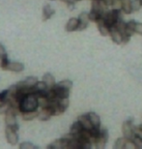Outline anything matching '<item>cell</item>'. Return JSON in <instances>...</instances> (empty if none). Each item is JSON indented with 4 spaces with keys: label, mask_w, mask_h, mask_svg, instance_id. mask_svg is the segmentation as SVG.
<instances>
[{
    "label": "cell",
    "mask_w": 142,
    "mask_h": 149,
    "mask_svg": "<svg viewBox=\"0 0 142 149\" xmlns=\"http://www.w3.org/2000/svg\"><path fill=\"white\" fill-rule=\"evenodd\" d=\"M38 108H39V103H38L37 97L34 94L27 95L23 99L21 104H20V111H21V113L23 111H37Z\"/></svg>",
    "instance_id": "obj_1"
},
{
    "label": "cell",
    "mask_w": 142,
    "mask_h": 149,
    "mask_svg": "<svg viewBox=\"0 0 142 149\" xmlns=\"http://www.w3.org/2000/svg\"><path fill=\"white\" fill-rule=\"evenodd\" d=\"M121 11L118 10H114L112 9L110 11H106L103 16V19L105 20V22L107 24L109 27H113V26L116 24V22L121 19V15H120Z\"/></svg>",
    "instance_id": "obj_2"
},
{
    "label": "cell",
    "mask_w": 142,
    "mask_h": 149,
    "mask_svg": "<svg viewBox=\"0 0 142 149\" xmlns=\"http://www.w3.org/2000/svg\"><path fill=\"white\" fill-rule=\"evenodd\" d=\"M109 35H110V37H111V40L113 41L115 44H118V45H125L128 43L130 41V39H131V37H126L122 32H120L115 27H111Z\"/></svg>",
    "instance_id": "obj_3"
},
{
    "label": "cell",
    "mask_w": 142,
    "mask_h": 149,
    "mask_svg": "<svg viewBox=\"0 0 142 149\" xmlns=\"http://www.w3.org/2000/svg\"><path fill=\"white\" fill-rule=\"evenodd\" d=\"M16 113H15L12 109L9 107L7 112L5 113V123L8 127H12L15 130H19V125L17 124V120H16Z\"/></svg>",
    "instance_id": "obj_4"
},
{
    "label": "cell",
    "mask_w": 142,
    "mask_h": 149,
    "mask_svg": "<svg viewBox=\"0 0 142 149\" xmlns=\"http://www.w3.org/2000/svg\"><path fill=\"white\" fill-rule=\"evenodd\" d=\"M134 124H132V119H128L123 123L122 126V132L125 138L129 139H132L134 136Z\"/></svg>",
    "instance_id": "obj_5"
},
{
    "label": "cell",
    "mask_w": 142,
    "mask_h": 149,
    "mask_svg": "<svg viewBox=\"0 0 142 149\" xmlns=\"http://www.w3.org/2000/svg\"><path fill=\"white\" fill-rule=\"evenodd\" d=\"M108 139V132L106 129H100V135L98 136V138L96 139V142H95V147L97 149H103L105 148L106 141Z\"/></svg>",
    "instance_id": "obj_6"
},
{
    "label": "cell",
    "mask_w": 142,
    "mask_h": 149,
    "mask_svg": "<svg viewBox=\"0 0 142 149\" xmlns=\"http://www.w3.org/2000/svg\"><path fill=\"white\" fill-rule=\"evenodd\" d=\"M17 130H15L12 127H8V126L5 130L7 141L12 145H16L17 143V141H19V136H17Z\"/></svg>",
    "instance_id": "obj_7"
},
{
    "label": "cell",
    "mask_w": 142,
    "mask_h": 149,
    "mask_svg": "<svg viewBox=\"0 0 142 149\" xmlns=\"http://www.w3.org/2000/svg\"><path fill=\"white\" fill-rule=\"evenodd\" d=\"M107 7L108 6L103 0H92V11L97 12L103 16L107 10Z\"/></svg>",
    "instance_id": "obj_8"
},
{
    "label": "cell",
    "mask_w": 142,
    "mask_h": 149,
    "mask_svg": "<svg viewBox=\"0 0 142 149\" xmlns=\"http://www.w3.org/2000/svg\"><path fill=\"white\" fill-rule=\"evenodd\" d=\"M69 141L70 139H65V138H62L60 139H56L50 143L47 148L48 149H67L68 147V143H69Z\"/></svg>",
    "instance_id": "obj_9"
},
{
    "label": "cell",
    "mask_w": 142,
    "mask_h": 149,
    "mask_svg": "<svg viewBox=\"0 0 142 149\" xmlns=\"http://www.w3.org/2000/svg\"><path fill=\"white\" fill-rule=\"evenodd\" d=\"M78 22H79V25H78V30H79V31L84 30V29L88 26V23H89V22H90L89 13H86V12L81 13L78 17Z\"/></svg>",
    "instance_id": "obj_10"
},
{
    "label": "cell",
    "mask_w": 142,
    "mask_h": 149,
    "mask_svg": "<svg viewBox=\"0 0 142 149\" xmlns=\"http://www.w3.org/2000/svg\"><path fill=\"white\" fill-rule=\"evenodd\" d=\"M52 88H53V90L55 91V93H56V95H57V97L59 98V99H62V98H69L70 89L58 85L57 83H56Z\"/></svg>",
    "instance_id": "obj_11"
},
{
    "label": "cell",
    "mask_w": 142,
    "mask_h": 149,
    "mask_svg": "<svg viewBox=\"0 0 142 149\" xmlns=\"http://www.w3.org/2000/svg\"><path fill=\"white\" fill-rule=\"evenodd\" d=\"M52 115H53V113H52L51 109L48 107V108H43L42 111L38 112L37 118L41 121H47Z\"/></svg>",
    "instance_id": "obj_12"
},
{
    "label": "cell",
    "mask_w": 142,
    "mask_h": 149,
    "mask_svg": "<svg viewBox=\"0 0 142 149\" xmlns=\"http://www.w3.org/2000/svg\"><path fill=\"white\" fill-rule=\"evenodd\" d=\"M97 24H98V29H99L100 35H103V36H107V35H109L111 28L105 22L103 17L97 22Z\"/></svg>",
    "instance_id": "obj_13"
},
{
    "label": "cell",
    "mask_w": 142,
    "mask_h": 149,
    "mask_svg": "<svg viewBox=\"0 0 142 149\" xmlns=\"http://www.w3.org/2000/svg\"><path fill=\"white\" fill-rule=\"evenodd\" d=\"M78 25H79L78 19H76V17H72V19H70L69 22H67L66 26H65V29H66V31H68V32H73V31L78 30Z\"/></svg>",
    "instance_id": "obj_14"
},
{
    "label": "cell",
    "mask_w": 142,
    "mask_h": 149,
    "mask_svg": "<svg viewBox=\"0 0 142 149\" xmlns=\"http://www.w3.org/2000/svg\"><path fill=\"white\" fill-rule=\"evenodd\" d=\"M78 120L80 122V124L82 125V127L84 128V129L86 130H92L94 126L92 125V123H91L90 119L89 117H88L87 113L86 114H83V115H80L79 117L78 118Z\"/></svg>",
    "instance_id": "obj_15"
},
{
    "label": "cell",
    "mask_w": 142,
    "mask_h": 149,
    "mask_svg": "<svg viewBox=\"0 0 142 149\" xmlns=\"http://www.w3.org/2000/svg\"><path fill=\"white\" fill-rule=\"evenodd\" d=\"M37 82H38V79L36 77H26L22 81L17 82V85L19 86V87H20V86H28V87H31V86L36 85Z\"/></svg>",
    "instance_id": "obj_16"
},
{
    "label": "cell",
    "mask_w": 142,
    "mask_h": 149,
    "mask_svg": "<svg viewBox=\"0 0 142 149\" xmlns=\"http://www.w3.org/2000/svg\"><path fill=\"white\" fill-rule=\"evenodd\" d=\"M24 69V65L20 62H10L6 70L12 71V72H21Z\"/></svg>",
    "instance_id": "obj_17"
},
{
    "label": "cell",
    "mask_w": 142,
    "mask_h": 149,
    "mask_svg": "<svg viewBox=\"0 0 142 149\" xmlns=\"http://www.w3.org/2000/svg\"><path fill=\"white\" fill-rule=\"evenodd\" d=\"M54 13H55V11L50 7V5L44 6V8H43V20L45 22V20L49 19L50 17L54 15Z\"/></svg>",
    "instance_id": "obj_18"
},
{
    "label": "cell",
    "mask_w": 142,
    "mask_h": 149,
    "mask_svg": "<svg viewBox=\"0 0 142 149\" xmlns=\"http://www.w3.org/2000/svg\"><path fill=\"white\" fill-rule=\"evenodd\" d=\"M84 128L82 127V125L80 124V122H79L78 120L76 121L75 123H73L72 126H71V129H70V133H72L73 136H75V138L78 135H79V134L81 133V131L83 130Z\"/></svg>",
    "instance_id": "obj_19"
},
{
    "label": "cell",
    "mask_w": 142,
    "mask_h": 149,
    "mask_svg": "<svg viewBox=\"0 0 142 149\" xmlns=\"http://www.w3.org/2000/svg\"><path fill=\"white\" fill-rule=\"evenodd\" d=\"M43 80L45 81V83H46V86H47L48 88H52L53 86H54V85L56 84L54 77H53L52 74H49V73H46V74H44Z\"/></svg>",
    "instance_id": "obj_20"
},
{
    "label": "cell",
    "mask_w": 142,
    "mask_h": 149,
    "mask_svg": "<svg viewBox=\"0 0 142 149\" xmlns=\"http://www.w3.org/2000/svg\"><path fill=\"white\" fill-rule=\"evenodd\" d=\"M88 117H89L91 123L94 127H97V128H100V116L95 112H88L87 113Z\"/></svg>",
    "instance_id": "obj_21"
},
{
    "label": "cell",
    "mask_w": 142,
    "mask_h": 149,
    "mask_svg": "<svg viewBox=\"0 0 142 149\" xmlns=\"http://www.w3.org/2000/svg\"><path fill=\"white\" fill-rule=\"evenodd\" d=\"M38 103H39V107L41 108H48L50 106V101L48 98L46 97V95H42V96H38Z\"/></svg>",
    "instance_id": "obj_22"
},
{
    "label": "cell",
    "mask_w": 142,
    "mask_h": 149,
    "mask_svg": "<svg viewBox=\"0 0 142 149\" xmlns=\"http://www.w3.org/2000/svg\"><path fill=\"white\" fill-rule=\"evenodd\" d=\"M132 0H122V10L126 15L132 14Z\"/></svg>",
    "instance_id": "obj_23"
},
{
    "label": "cell",
    "mask_w": 142,
    "mask_h": 149,
    "mask_svg": "<svg viewBox=\"0 0 142 149\" xmlns=\"http://www.w3.org/2000/svg\"><path fill=\"white\" fill-rule=\"evenodd\" d=\"M135 24H136V22L134 20H130V22H127V30H126L127 36L132 37V35L135 33Z\"/></svg>",
    "instance_id": "obj_24"
},
{
    "label": "cell",
    "mask_w": 142,
    "mask_h": 149,
    "mask_svg": "<svg viewBox=\"0 0 142 149\" xmlns=\"http://www.w3.org/2000/svg\"><path fill=\"white\" fill-rule=\"evenodd\" d=\"M22 115V119L25 121H29V120H33L34 118L37 117L38 115V111H23L21 113Z\"/></svg>",
    "instance_id": "obj_25"
},
{
    "label": "cell",
    "mask_w": 142,
    "mask_h": 149,
    "mask_svg": "<svg viewBox=\"0 0 142 149\" xmlns=\"http://www.w3.org/2000/svg\"><path fill=\"white\" fill-rule=\"evenodd\" d=\"M129 139L125 138V136H123V138H119L116 141L114 144V149H124L126 145V142L128 141Z\"/></svg>",
    "instance_id": "obj_26"
},
{
    "label": "cell",
    "mask_w": 142,
    "mask_h": 149,
    "mask_svg": "<svg viewBox=\"0 0 142 149\" xmlns=\"http://www.w3.org/2000/svg\"><path fill=\"white\" fill-rule=\"evenodd\" d=\"M103 17V15H100L97 12L92 11L89 13V19H90V22H98L99 20Z\"/></svg>",
    "instance_id": "obj_27"
},
{
    "label": "cell",
    "mask_w": 142,
    "mask_h": 149,
    "mask_svg": "<svg viewBox=\"0 0 142 149\" xmlns=\"http://www.w3.org/2000/svg\"><path fill=\"white\" fill-rule=\"evenodd\" d=\"M132 12H136L140 10L142 7V0H132Z\"/></svg>",
    "instance_id": "obj_28"
},
{
    "label": "cell",
    "mask_w": 142,
    "mask_h": 149,
    "mask_svg": "<svg viewBox=\"0 0 142 149\" xmlns=\"http://www.w3.org/2000/svg\"><path fill=\"white\" fill-rule=\"evenodd\" d=\"M59 105L64 111H66L69 107V98H62V99H59Z\"/></svg>",
    "instance_id": "obj_29"
},
{
    "label": "cell",
    "mask_w": 142,
    "mask_h": 149,
    "mask_svg": "<svg viewBox=\"0 0 142 149\" xmlns=\"http://www.w3.org/2000/svg\"><path fill=\"white\" fill-rule=\"evenodd\" d=\"M122 0H113L112 2V5H111V8L114 9V10H118V11H121L122 10Z\"/></svg>",
    "instance_id": "obj_30"
},
{
    "label": "cell",
    "mask_w": 142,
    "mask_h": 149,
    "mask_svg": "<svg viewBox=\"0 0 142 149\" xmlns=\"http://www.w3.org/2000/svg\"><path fill=\"white\" fill-rule=\"evenodd\" d=\"M57 84L60 85V86H63V87H65V88L71 89L73 86V82H72V80H70V79H65V80H62V81H60V82H58Z\"/></svg>",
    "instance_id": "obj_31"
},
{
    "label": "cell",
    "mask_w": 142,
    "mask_h": 149,
    "mask_svg": "<svg viewBox=\"0 0 142 149\" xmlns=\"http://www.w3.org/2000/svg\"><path fill=\"white\" fill-rule=\"evenodd\" d=\"M9 63H10V62H9L7 56H4V57L0 58V67H1V69H3V70L7 69Z\"/></svg>",
    "instance_id": "obj_32"
},
{
    "label": "cell",
    "mask_w": 142,
    "mask_h": 149,
    "mask_svg": "<svg viewBox=\"0 0 142 149\" xmlns=\"http://www.w3.org/2000/svg\"><path fill=\"white\" fill-rule=\"evenodd\" d=\"M19 148H21V149H37L38 146L30 143V142H23V143L19 145Z\"/></svg>",
    "instance_id": "obj_33"
},
{
    "label": "cell",
    "mask_w": 142,
    "mask_h": 149,
    "mask_svg": "<svg viewBox=\"0 0 142 149\" xmlns=\"http://www.w3.org/2000/svg\"><path fill=\"white\" fill-rule=\"evenodd\" d=\"M132 141L134 142L135 147L138 149H142V139H140L139 136H134V139H132Z\"/></svg>",
    "instance_id": "obj_34"
},
{
    "label": "cell",
    "mask_w": 142,
    "mask_h": 149,
    "mask_svg": "<svg viewBox=\"0 0 142 149\" xmlns=\"http://www.w3.org/2000/svg\"><path fill=\"white\" fill-rule=\"evenodd\" d=\"M0 103H7V90H3L2 92H0Z\"/></svg>",
    "instance_id": "obj_35"
},
{
    "label": "cell",
    "mask_w": 142,
    "mask_h": 149,
    "mask_svg": "<svg viewBox=\"0 0 142 149\" xmlns=\"http://www.w3.org/2000/svg\"><path fill=\"white\" fill-rule=\"evenodd\" d=\"M134 136H139L140 139H142V130L139 127H134Z\"/></svg>",
    "instance_id": "obj_36"
},
{
    "label": "cell",
    "mask_w": 142,
    "mask_h": 149,
    "mask_svg": "<svg viewBox=\"0 0 142 149\" xmlns=\"http://www.w3.org/2000/svg\"><path fill=\"white\" fill-rule=\"evenodd\" d=\"M135 33L142 35V23L136 22V24H135Z\"/></svg>",
    "instance_id": "obj_37"
},
{
    "label": "cell",
    "mask_w": 142,
    "mask_h": 149,
    "mask_svg": "<svg viewBox=\"0 0 142 149\" xmlns=\"http://www.w3.org/2000/svg\"><path fill=\"white\" fill-rule=\"evenodd\" d=\"M4 56H7V52H6V49H5L4 46L0 43V58L4 57Z\"/></svg>",
    "instance_id": "obj_38"
},
{
    "label": "cell",
    "mask_w": 142,
    "mask_h": 149,
    "mask_svg": "<svg viewBox=\"0 0 142 149\" xmlns=\"http://www.w3.org/2000/svg\"><path fill=\"white\" fill-rule=\"evenodd\" d=\"M61 1L67 3L68 5H75V3L76 1H79V0H61Z\"/></svg>",
    "instance_id": "obj_39"
},
{
    "label": "cell",
    "mask_w": 142,
    "mask_h": 149,
    "mask_svg": "<svg viewBox=\"0 0 142 149\" xmlns=\"http://www.w3.org/2000/svg\"><path fill=\"white\" fill-rule=\"evenodd\" d=\"M103 1L105 2V4L108 6V7H111V5H112V2H113V0H103Z\"/></svg>",
    "instance_id": "obj_40"
},
{
    "label": "cell",
    "mask_w": 142,
    "mask_h": 149,
    "mask_svg": "<svg viewBox=\"0 0 142 149\" xmlns=\"http://www.w3.org/2000/svg\"><path fill=\"white\" fill-rule=\"evenodd\" d=\"M138 127H139V128H140V129L142 130V124H140V125H139V126H138Z\"/></svg>",
    "instance_id": "obj_41"
},
{
    "label": "cell",
    "mask_w": 142,
    "mask_h": 149,
    "mask_svg": "<svg viewBox=\"0 0 142 149\" xmlns=\"http://www.w3.org/2000/svg\"><path fill=\"white\" fill-rule=\"evenodd\" d=\"M2 105H3V104H2V103H0V107H1Z\"/></svg>",
    "instance_id": "obj_42"
},
{
    "label": "cell",
    "mask_w": 142,
    "mask_h": 149,
    "mask_svg": "<svg viewBox=\"0 0 142 149\" xmlns=\"http://www.w3.org/2000/svg\"><path fill=\"white\" fill-rule=\"evenodd\" d=\"M52 1H53V0H52Z\"/></svg>",
    "instance_id": "obj_43"
}]
</instances>
